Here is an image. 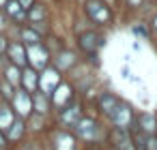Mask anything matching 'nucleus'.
<instances>
[{"mask_svg":"<svg viewBox=\"0 0 157 150\" xmlns=\"http://www.w3.org/2000/svg\"><path fill=\"white\" fill-rule=\"evenodd\" d=\"M86 13H88L95 22H99V24H108V22L112 20L108 7L101 2V0H88V2H86Z\"/></svg>","mask_w":157,"mask_h":150,"instance_id":"obj_1","label":"nucleus"},{"mask_svg":"<svg viewBox=\"0 0 157 150\" xmlns=\"http://www.w3.org/2000/svg\"><path fill=\"white\" fill-rule=\"evenodd\" d=\"M13 103H15L17 114H20V116H26V114L33 109V94H30V92H26V90H20V92L15 94Z\"/></svg>","mask_w":157,"mask_h":150,"instance_id":"obj_2","label":"nucleus"},{"mask_svg":"<svg viewBox=\"0 0 157 150\" xmlns=\"http://www.w3.org/2000/svg\"><path fill=\"white\" fill-rule=\"evenodd\" d=\"M110 116H112V120L116 122L118 129H125V126L131 122V118H133V116H131V109H129L127 105H121V103L116 105V109H114Z\"/></svg>","mask_w":157,"mask_h":150,"instance_id":"obj_3","label":"nucleus"},{"mask_svg":"<svg viewBox=\"0 0 157 150\" xmlns=\"http://www.w3.org/2000/svg\"><path fill=\"white\" fill-rule=\"evenodd\" d=\"M80 47L86 52V54H95L97 52V47H99V37L95 35V32H82L80 35Z\"/></svg>","mask_w":157,"mask_h":150,"instance_id":"obj_4","label":"nucleus"},{"mask_svg":"<svg viewBox=\"0 0 157 150\" xmlns=\"http://www.w3.org/2000/svg\"><path fill=\"white\" fill-rule=\"evenodd\" d=\"M7 52H9V58H11V62H13L15 67H22V64L26 62V49H24V45L11 43V45L7 47Z\"/></svg>","mask_w":157,"mask_h":150,"instance_id":"obj_5","label":"nucleus"},{"mask_svg":"<svg viewBox=\"0 0 157 150\" xmlns=\"http://www.w3.org/2000/svg\"><path fill=\"white\" fill-rule=\"evenodd\" d=\"M50 84H52V88L58 84V73L54 69H45V73L39 77V86L43 88V94H48V97H50Z\"/></svg>","mask_w":157,"mask_h":150,"instance_id":"obj_6","label":"nucleus"},{"mask_svg":"<svg viewBox=\"0 0 157 150\" xmlns=\"http://www.w3.org/2000/svg\"><path fill=\"white\" fill-rule=\"evenodd\" d=\"M138 120H140L142 131H144L148 137L157 131V118H155V114H140V116H138Z\"/></svg>","mask_w":157,"mask_h":150,"instance_id":"obj_7","label":"nucleus"},{"mask_svg":"<svg viewBox=\"0 0 157 150\" xmlns=\"http://www.w3.org/2000/svg\"><path fill=\"white\" fill-rule=\"evenodd\" d=\"M22 82H24V86H26V92H35L37 86H39V75H37V71H35V69H26V71L22 73Z\"/></svg>","mask_w":157,"mask_h":150,"instance_id":"obj_8","label":"nucleus"},{"mask_svg":"<svg viewBox=\"0 0 157 150\" xmlns=\"http://www.w3.org/2000/svg\"><path fill=\"white\" fill-rule=\"evenodd\" d=\"M50 97H52V103H54V105H63L65 99H71V88H69L67 84H60V86L56 88V92H52Z\"/></svg>","mask_w":157,"mask_h":150,"instance_id":"obj_9","label":"nucleus"},{"mask_svg":"<svg viewBox=\"0 0 157 150\" xmlns=\"http://www.w3.org/2000/svg\"><path fill=\"white\" fill-rule=\"evenodd\" d=\"M99 105H101V109L110 116L114 109H116V105H118V99L116 97H112V94H103L101 99H99Z\"/></svg>","mask_w":157,"mask_h":150,"instance_id":"obj_10","label":"nucleus"},{"mask_svg":"<svg viewBox=\"0 0 157 150\" xmlns=\"http://www.w3.org/2000/svg\"><path fill=\"white\" fill-rule=\"evenodd\" d=\"M48 99H50V97L43 94V92H35V94H33V105L37 107L39 114H45V112H48Z\"/></svg>","mask_w":157,"mask_h":150,"instance_id":"obj_11","label":"nucleus"},{"mask_svg":"<svg viewBox=\"0 0 157 150\" xmlns=\"http://www.w3.org/2000/svg\"><path fill=\"white\" fill-rule=\"evenodd\" d=\"M13 124V114L7 105H0V129H9Z\"/></svg>","mask_w":157,"mask_h":150,"instance_id":"obj_12","label":"nucleus"},{"mask_svg":"<svg viewBox=\"0 0 157 150\" xmlns=\"http://www.w3.org/2000/svg\"><path fill=\"white\" fill-rule=\"evenodd\" d=\"M78 131L82 137H95V124L93 120H80L78 122Z\"/></svg>","mask_w":157,"mask_h":150,"instance_id":"obj_13","label":"nucleus"},{"mask_svg":"<svg viewBox=\"0 0 157 150\" xmlns=\"http://www.w3.org/2000/svg\"><path fill=\"white\" fill-rule=\"evenodd\" d=\"M7 82H9L11 86H17V84L22 82V71H20V67L11 64V67L7 69Z\"/></svg>","mask_w":157,"mask_h":150,"instance_id":"obj_14","label":"nucleus"},{"mask_svg":"<svg viewBox=\"0 0 157 150\" xmlns=\"http://www.w3.org/2000/svg\"><path fill=\"white\" fill-rule=\"evenodd\" d=\"M7 11H9L15 20H17V17H20V20H24V17H26V11L20 7L17 0H9V2H7Z\"/></svg>","mask_w":157,"mask_h":150,"instance_id":"obj_15","label":"nucleus"},{"mask_svg":"<svg viewBox=\"0 0 157 150\" xmlns=\"http://www.w3.org/2000/svg\"><path fill=\"white\" fill-rule=\"evenodd\" d=\"M22 39L26 43H33V45L41 41V37H39V32H35V28H22Z\"/></svg>","mask_w":157,"mask_h":150,"instance_id":"obj_16","label":"nucleus"},{"mask_svg":"<svg viewBox=\"0 0 157 150\" xmlns=\"http://www.w3.org/2000/svg\"><path fill=\"white\" fill-rule=\"evenodd\" d=\"M22 133H24V122H22V120H15V122L9 126V137H11V139H20Z\"/></svg>","mask_w":157,"mask_h":150,"instance_id":"obj_17","label":"nucleus"},{"mask_svg":"<svg viewBox=\"0 0 157 150\" xmlns=\"http://www.w3.org/2000/svg\"><path fill=\"white\" fill-rule=\"evenodd\" d=\"M28 13H30V17H33V20H39V22L43 20V11H41V9H37V7H33Z\"/></svg>","mask_w":157,"mask_h":150,"instance_id":"obj_18","label":"nucleus"},{"mask_svg":"<svg viewBox=\"0 0 157 150\" xmlns=\"http://www.w3.org/2000/svg\"><path fill=\"white\" fill-rule=\"evenodd\" d=\"M20 2V7L24 9V11H30L33 7H35V0H17Z\"/></svg>","mask_w":157,"mask_h":150,"instance_id":"obj_19","label":"nucleus"},{"mask_svg":"<svg viewBox=\"0 0 157 150\" xmlns=\"http://www.w3.org/2000/svg\"><path fill=\"white\" fill-rule=\"evenodd\" d=\"M2 90H5V92H2L5 97H11V84H9V82H2Z\"/></svg>","mask_w":157,"mask_h":150,"instance_id":"obj_20","label":"nucleus"},{"mask_svg":"<svg viewBox=\"0 0 157 150\" xmlns=\"http://www.w3.org/2000/svg\"><path fill=\"white\" fill-rule=\"evenodd\" d=\"M146 150H157V139L148 137V144H146Z\"/></svg>","mask_w":157,"mask_h":150,"instance_id":"obj_21","label":"nucleus"},{"mask_svg":"<svg viewBox=\"0 0 157 150\" xmlns=\"http://www.w3.org/2000/svg\"><path fill=\"white\" fill-rule=\"evenodd\" d=\"M7 47H9V45H7V39H5V37H0V54H2Z\"/></svg>","mask_w":157,"mask_h":150,"instance_id":"obj_22","label":"nucleus"},{"mask_svg":"<svg viewBox=\"0 0 157 150\" xmlns=\"http://www.w3.org/2000/svg\"><path fill=\"white\" fill-rule=\"evenodd\" d=\"M5 144H7V141H5V137L0 135V150H5Z\"/></svg>","mask_w":157,"mask_h":150,"instance_id":"obj_23","label":"nucleus"},{"mask_svg":"<svg viewBox=\"0 0 157 150\" xmlns=\"http://www.w3.org/2000/svg\"><path fill=\"white\" fill-rule=\"evenodd\" d=\"M5 26V15H0V28Z\"/></svg>","mask_w":157,"mask_h":150,"instance_id":"obj_24","label":"nucleus"},{"mask_svg":"<svg viewBox=\"0 0 157 150\" xmlns=\"http://www.w3.org/2000/svg\"><path fill=\"white\" fill-rule=\"evenodd\" d=\"M7 2H9V0H0V7H7Z\"/></svg>","mask_w":157,"mask_h":150,"instance_id":"obj_25","label":"nucleus"},{"mask_svg":"<svg viewBox=\"0 0 157 150\" xmlns=\"http://www.w3.org/2000/svg\"><path fill=\"white\" fill-rule=\"evenodd\" d=\"M129 5H140V0H129Z\"/></svg>","mask_w":157,"mask_h":150,"instance_id":"obj_26","label":"nucleus"},{"mask_svg":"<svg viewBox=\"0 0 157 150\" xmlns=\"http://www.w3.org/2000/svg\"><path fill=\"white\" fill-rule=\"evenodd\" d=\"M155 28H157V17H155Z\"/></svg>","mask_w":157,"mask_h":150,"instance_id":"obj_27","label":"nucleus"}]
</instances>
